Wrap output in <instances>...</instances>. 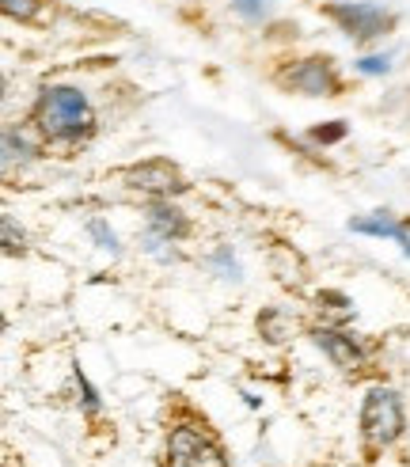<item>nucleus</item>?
<instances>
[{"label":"nucleus","instance_id":"7ed1b4c3","mask_svg":"<svg viewBox=\"0 0 410 467\" xmlns=\"http://www.w3.org/2000/svg\"><path fill=\"white\" fill-rule=\"evenodd\" d=\"M406 426V414H403V400L395 388H369L364 391V403H361V433L364 441H369L373 449H384L392 445V441H399Z\"/></svg>","mask_w":410,"mask_h":467},{"label":"nucleus","instance_id":"9d476101","mask_svg":"<svg viewBox=\"0 0 410 467\" xmlns=\"http://www.w3.org/2000/svg\"><path fill=\"white\" fill-rule=\"evenodd\" d=\"M35 145L27 141V133H23V130H15V126H8L5 130V163H31L35 160Z\"/></svg>","mask_w":410,"mask_h":467},{"label":"nucleus","instance_id":"423d86ee","mask_svg":"<svg viewBox=\"0 0 410 467\" xmlns=\"http://www.w3.org/2000/svg\"><path fill=\"white\" fill-rule=\"evenodd\" d=\"M126 186H133V191H141V194H152V198H171V194L187 191L190 182L182 179V171L175 168V163L145 160V163H137V168L126 171Z\"/></svg>","mask_w":410,"mask_h":467},{"label":"nucleus","instance_id":"2eb2a0df","mask_svg":"<svg viewBox=\"0 0 410 467\" xmlns=\"http://www.w3.org/2000/svg\"><path fill=\"white\" fill-rule=\"evenodd\" d=\"M5 251H8V254L23 251V232L15 236V221H12V213H5Z\"/></svg>","mask_w":410,"mask_h":467},{"label":"nucleus","instance_id":"f3484780","mask_svg":"<svg viewBox=\"0 0 410 467\" xmlns=\"http://www.w3.org/2000/svg\"><path fill=\"white\" fill-rule=\"evenodd\" d=\"M338 137H346V126H342V122H338V126H319V130H312V141H323V145H327V141H338Z\"/></svg>","mask_w":410,"mask_h":467},{"label":"nucleus","instance_id":"0eeeda50","mask_svg":"<svg viewBox=\"0 0 410 467\" xmlns=\"http://www.w3.org/2000/svg\"><path fill=\"white\" fill-rule=\"evenodd\" d=\"M312 342L323 349V354L338 368H346V372H354V368L364 365V349H361V342L350 331H338V327H319V331H312Z\"/></svg>","mask_w":410,"mask_h":467},{"label":"nucleus","instance_id":"1a4fd4ad","mask_svg":"<svg viewBox=\"0 0 410 467\" xmlns=\"http://www.w3.org/2000/svg\"><path fill=\"white\" fill-rule=\"evenodd\" d=\"M350 232H361V236H376V240H395L399 251L410 259V236H406V228L399 221H392V213H384V209H376L373 217H354L350 221Z\"/></svg>","mask_w":410,"mask_h":467},{"label":"nucleus","instance_id":"39448f33","mask_svg":"<svg viewBox=\"0 0 410 467\" xmlns=\"http://www.w3.org/2000/svg\"><path fill=\"white\" fill-rule=\"evenodd\" d=\"M168 467H228L224 452L194 426H179L168 441Z\"/></svg>","mask_w":410,"mask_h":467},{"label":"nucleus","instance_id":"ddd939ff","mask_svg":"<svg viewBox=\"0 0 410 467\" xmlns=\"http://www.w3.org/2000/svg\"><path fill=\"white\" fill-rule=\"evenodd\" d=\"M354 68L361 77H384V73H392V57L387 54H364L354 61Z\"/></svg>","mask_w":410,"mask_h":467},{"label":"nucleus","instance_id":"f03ea898","mask_svg":"<svg viewBox=\"0 0 410 467\" xmlns=\"http://www.w3.org/2000/svg\"><path fill=\"white\" fill-rule=\"evenodd\" d=\"M323 16L334 19V27L357 46L376 42L395 27V12L376 5V0H338V5L323 8Z\"/></svg>","mask_w":410,"mask_h":467},{"label":"nucleus","instance_id":"f257e3e1","mask_svg":"<svg viewBox=\"0 0 410 467\" xmlns=\"http://www.w3.org/2000/svg\"><path fill=\"white\" fill-rule=\"evenodd\" d=\"M35 126L46 141L57 145H80L96 133V110H91L87 96L73 84H50L38 96L35 107Z\"/></svg>","mask_w":410,"mask_h":467},{"label":"nucleus","instance_id":"9b49d317","mask_svg":"<svg viewBox=\"0 0 410 467\" xmlns=\"http://www.w3.org/2000/svg\"><path fill=\"white\" fill-rule=\"evenodd\" d=\"M0 8L15 23H38L46 12V0H0Z\"/></svg>","mask_w":410,"mask_h":467},{"label":"nucleus","instance_id":"4468645a","mask_svg":"<svg viewBox=\"0 0 410 467\" xmlns=\"http://www.w3.org/2000/svg\"><path fill=\"white\" fill-rule=\"evenodd\" d=\"M87 232L99 240L103 251H110V254H118V251H122V247H118V236H114V228H107V221H91Z\"/></svg>","mask_w":410,"mask_h":467},{"label":"nucleus","instance_id":"dca6fc26","mask_svg":"<svg viewBox=\"0 0 410 467\" xmlns=\"http://www.w3.org/2000/svg\"><path fill=\"white\" fill-rule=\"evenodd\" d=\"M77 380H80V391H84V410H87V414H96V410H99V395H96V388L87 384V377H84L80 368H77Z\"/></svg>","mask_w":410,"mask_h":467},{"label":"nucleus","instance_id":"20e7f679","mask_svg":"<svg viewBox=\"0 0 410 467\" xmlns=\"http://www.w3.org/2000/svg\"><path fill=\"white\" fill-rule=\"evenodd\" d=\"M282 84L296 96H312V99H327L342 91V80L334 73L331 57H301L282 73Z\"/></svg>","mask_w":410,"mask_h":467},{"label":"nucleus","instance_id":"6e6552de","mask_svg":"<svg viewBox=\"0 0 410 467\" xmlns=\"http://www.w3.org/2000/svg\"><path fill=\"white\" fill-rule=\"evenodd\" d=\"M187 232H190V221H187V213H182L179 205H171L168 198H156L149 205V236L164 240V244H175V240L187 236Z\"/></svg>","mask_w":410,"mask_h":467},{"label":"nucleus","instance_id":"f8f14e48","mask_svg":"<svg viewBox=\"0 0 410 467\" xmlns=\"http://www.w3.org/2000/svg\"><path fill=\"white\" fill-rule=\"evenodd\" d=\"M232 12L247 23H262L273 12V0H232Z\"/></svg>","mask_w":410,"mask_h":467}]
</instances>
